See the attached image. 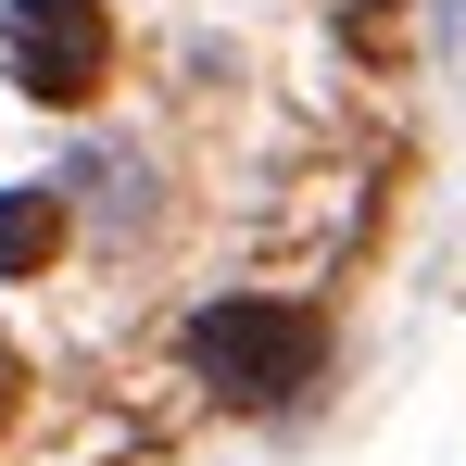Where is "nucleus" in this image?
<instances>
[{
  "label": "nucleus",
  "mask_w": 466,
  "mask_h": 466,
  "mask_svg": "<svg viewBox=\"0 0 466 466\" xmlns=\"http://www.w3.org/2000/svg\"><path fill=\"white\" fill-rule=\"evenodd\" d=\"M189 366L228 390V403H290V390L315 379V315H290V303H215L202 328H189Z\"/></svg>",
  "instance_id": "obj_1"
},
{
  "label": "nucleus",
  "mask_w": 466,
  "mask_h": 466,
  "mask_svg": "<svg viewBox=\"0 0 466 466\" xmlns=\"http://www.w3.org/2000/svg\"><path fill=\"white\" fill-rule=\"evenodd\" d=\"M0 51H13V76L38 101H88L101 64H114V25H101V0H13L0 13Z\"/></svg>",
  "instance_id": "obj_2"
},
{
  "label": "nucleus",
  "mask_w": 466,
  "mask_h": 466,
  "mask_svg": "<svg viewBox=\"0 0 466 466\" xmlns=\"http://www.w3.org/2000/svg\"><path fill=\"white\" fill-rule=\"evenodd\" d=\"M64 252V189H0V278Z\"/></svg>",
  "instance_id": "obj_3"
},
{
  "label": "nucleus",
  "mask_w": 466,
  "mask_h": 466,
  "mask_svg": "<svg viewBox=\"0 0 466 466\" xmlns=\"http://www.w3.org/2000/svg\"><path fill=\"white\" fill-rule=\"evenodd\" d=\"M0 403H13V353H0Z\"/></svg>",
  "instance_id": "obj_4"
}]
</instances>
